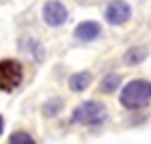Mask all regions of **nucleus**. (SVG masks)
I'll return each mask as SVG.
<instances>
[{"label":"nucleus","mask_w":151,"mask_h":144,"mask_svg":"<svg viewBox=\"0 0 151 144\" xmlns=\"http://www.w3.org/2000/svg\"><path fill=\"white\" fill-rule=\"evenodd\" d=\"M119 86H121V75H116V73H106V75H104V80L99 82L101 93H106V95L114 93Z\"/></svg>","instance_id":"nucleus-9"},{"label":"nucleus","mask_w":151,"mask_h":144,"mask_svg":"<svg viewBox=\"0 0 151 144\" xmlns=\"http://www.w3.org/2000/svg\"><path fill=\"white\" fill-rule=\"evenodd\" d=\"M147 56H149L147 47L145 45H136V47H129V50L123 54V63H125L127 67H136V65H140Z\"/></svg>","instance_id":"nucleus-6"},{"label":"nucleus","mask_w":151,"mask_h":144,"mask_svg":"<svg viewBox=\"0 0 151 144\" xmlns=\"http://www.w3.org/2000/svg\"><path fill=\"white\" fill-rule=\"evenodd\" d=\"M91 73L88 71H82V73H73L71 75V80H69V88L73 93H82V91H86L88 86H91Z\"/></svg>","instance_id":"nucleus-8"},{"label":"nucleus","mask_w":151,"mask_h":144,"mask_svg":"<svg viewBox=\"0 0 151 144\" xmlns=\"http://www.w3.org/2000/svg\"><path fill=\"white\" fill-rule=\"evenodd\" d=\"M43 19H45L47 26H54V28H56V26L67 22V9L58 0H47L43 4Z\"/></svg>","instance_id":"nucleus-5"},{"label":"nucleus","mask_w":151,"mask_h":144,"mask_svg":"<svg viewBox=\"0 0 151 144\" xmlns=\"http://www.w3.org/2000/svg\"><path fill=\"white\" fill-rule=\"evenodd\" d=\"M22 65L17 60H0V91L11 93L22 84Z\"/></svg>","instance_id":"nucleus-3"},{"label":"nucleus","mask_w":151,"mask_h":144,"mask_svg":"<svg viewBox=\"0 0 151 144\" xmlns=\"http://www.w3.org/2000/svg\"><path fill=\"white\" fill-rule=\"evenodd\" d=\"M99 24L97 22H82L78 28H76V37L82 39V41H93V39H97L99 35Z\"/></svg>","instance_id":"nucleus-7"},{"label":"nucleus","mask_w":151,"mask_h":144,"mask_svg":"<svg viewBox=\"0 0 151 144\" xmlns=\"http://www.w3.org/2000/svg\"><path fill=\"white\" fill-rule=\"evenodd\" d=\"M129 15H132V9L125 0H112L106 9V19L112 26H123L129 19Z\"/></svg>","instance_id":"nucleus-4"},{"label":"nucleus","mask_w":151,"mask_h":144,"mask_svg":"<svg viewBox=\"0 0 151 144\" xmlns=\"http://www.w3.org/2000/svg\"><path fill=\"white\" fill-rule=\"evenodd\" d=\"M119 101H121V106L127 108V110L145 108L151 101V82H147V80H134V82H129V84L121 91Z\"/></svg>","instance_id":"nucleus-1"},{"label":"nucleus","mask_w":151,"mask_h":144,"mask_svg":"<svg viewBox=\"0 0 151 144\" xmlns=\"http://www.w3.org/2000/svg\"><path fill=\"white\" fill-rule=\"evenodd\" d=\"M60 108H63V101H60V99L47 101V103L43 106V116H54V114H58Z\"/></svg>","instance_id":"nucleus-11"},{"label":"nucleus","mask_w":151,"mask_h":144,"mask_svg":"<svg viewBox=\"0 0 151 144\" xmlns=\"http://www.w3.org/2000/svg\"><path fill=\"white\" fill-rule=\"evenodd\" d=\"M2 127H4V120H2V116H0V133H2Z\"/></svg>","instance_id":"nucleus-12"},{"label":"nucleus","mask_w":151,"mask_h":144,"mask_svg":"<svg viewBox=\"0 0 151 144\" xmlns=\"http://www.w3.org/2000/svg\"><path fill=\"white\" fill-rule=\"evenodd\" d=\"M73 123H80V125H97L106 118V106L97 103V101H86V103H80L73 110Z\"/></svg>","instance_id":"nucleus-2"},{"label":"nucleus","mask_w":151,"mask_h":144,"mask_svg":"<svg viewBox=\"0 0 151 144\" xmlns=\"http://www.w3.org/2000/svg\"><path fill=\"white\" fill-rule=\"evenodd\" d=\"M9 142H13V144H35V138L26 131H15V133H11Z\"/></svg>","instance_id":"nucleus-10"}]
</instances>
